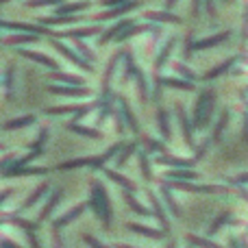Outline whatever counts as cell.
<instances>
[{
	"instance_id": "d6986e66",
	"label": "cell",
	"mask_w": 248,
	"mask_h": 248,
	"mask_svg": "<svg viewBox=\"0 0 248 248\" xmlns=\"http://www.w3.org/2000/svg\"><path fill=\"white\" fill-rule=\"evenodd\" d=\"M70 128H72L74 133H81V135L94 137V140H98V137H100V133H98V131H94V128H85V126H81L78 122H72V124H70Z\"/></svg>"
},
{
	"instance_id": "836d02e7",
	"label": "cell",
	"mask_w": 248,
	"mask_h": 248,
	"mask_svg": "<svg viewBox=\"0 0 248 248\" xmlns=\"http://www.w3.org/2000/svg\"><path fill=\"white\" fill-rule=\"evenodd\" d=\"M0 150H4V146H2V144H0Z\"/></svg>"
},
{
	"instance_id": "ffe728a7",
	"label": "cell",
	"mask_w": 248,
	"mask_h": 248,
	"mask_svg": "<svg viewBox=\"0 0 248 248\" xmlns=\"http://www.w3.org/2000/svg\"><path fill=\"white\" fill-rule=\"evenodd\" d=\"M50 4H63V0H26V7H50Z\"/></svg>"
},
{
	"instance_id": "7402d4cb",
	"label": "cell",
	"mask_w": 248,
	"mask_h": 248,
	"mask_svg": "<svg viewBox=\"0 0 248 248\" xmlns=\"http://www.w3.org/2000/svg\"><path fill=\"white\" fill-rule=\"evenodd\" d=\"M133 4H124V7H118V9H113V11H107V13H100L96 20H107V17H116V16H120V13H124L126 9H131Z\"/></svg>"
},
{
	"instance_id": "7a4b0ae2",
	"label": "cell",
	"mask_w": 248,
	"mask_h": 248,
	"mask_svg": "<svg viewBox=\"0 0 248 248\" xmlns=\"http://www.w3.org/2000/svg\"><path fill=\"white\" fill-rule=\"evenodd\" d=\"M50 44L57 48V50L61 52V55L65 57V59H70V61H72V63H77L81 70H87V72H92V70H94V65H92L90 61H87V59H83V57H78L77 52L72 50V48H68V46H65V44H61L59 39H50Z\"/></svg>"
},
{
	"instance_id": "f1b7e54d",
	"label": "cell",
	"mask_w": 248,
	"mask_h": 248,
	"mask_svg": "<svg viewBox=\"0 0 248 248\" xmlns=\"http://www.w3.org/2000/svg\"><path fill=\"white\" fill-rule=\"evenodd\" d=\"M9 196H11V189H4V192H0V202H4Z\"/></svg>"
},
{
	"instance_id": "30bf717a",
	"label": "cell",
	"mask_w": 248,
	"mask_h": 248,
	"mask_svg": "<svg viewBox=\"0 0 248 248\" xmlns=\"http://www.w3.org/2000/svg\"><path fill=\"white\" fill-rule=\"evenodd\" d=\"M46 168H9L4 170L7 176H31V174H46Z\"/></svg>"
},
{
	"instance_id": "6da1fadb",
	"label": "cell",
	"mask_w": 248,
	"mask_h": 248,
	"mask_svg": "<svg viewBox=\"0 0 248 248\" xmlns=\"http://www.w3.org/2000/svg\"><path fill=\"white\" fill-rule=\"evenodd\" d=\"M92 209L105 222V227H109V222H111V209H109L107 192H105V187L100 183L92 185Z\"/></svg>"
},
{
	"instance_id": "44dd1931",
	"label": "cell",
	"mask_w": 248,
	"mask_h": 248,
	"mask_svg": "<svg viewBox=\"0 0 248 248\" xmlns=\"http://www.w3.org/2000/svg\"><path fill=\"white\" fill-rule=\"evenodd\" d=\"M124 26H128V22H122V24H116V26H113V29H109L107 33H105L103 37L98 39V42H100V44H107L109 39L113 37V35H118V33H120V29H124Z\"/></svg>"
},
{
	"instance_id": "277c9868",
	"label": "cell",
	"mask_w": 248,
	"mask_h": 248,
	"mask_svg": "<svg viewBox=\"0 0 248 248\" xmlns=\"http://www.w3.org/2000/svg\"><path fill=\"white\" fill-rule=\"evenodd\" d=\"M94 109V103L92 105H72V107H48L46 113L48 116H63V113H74V116H85Z\"/></svg>"
},
{
	"instance_id": "d6a6232c",
	"label": "cell",
	"mask_w": 248,
	"mask_h": 248,
	"mask_svg": "<svg viewBox=\"0 0 248 248\" xmlns=\"http://www.w3.org/2000/svg\"><path fill=\"white\" fill-rule=\"evenodd\" d=\"M116 248H128V246H116Z\"/></svg>"
},
{
	"instance_id": "8992f818",
	"label": "cell",
	"mask_w": 248,
	"mask_h": 248,
	"mask_svg": "<svg viewBox=\"0 0 248 248\" xmlns=\"http://www.w3.org/2000/svg\"><path fill=\"white\" fill-rule=\"evenodd\" d=\"M52 94H59V96H90V87L85 85H50Z\"/></svg>"
},
{
	"instance_id": "4316f807",
	"label": "cell",
	"mask_w": 248,
	"mask_h": 248,
	"mask_svg": "<svg viewBox=\"0 0 248 248\" xmlns=\"http://www.w3.org/2000/svg\"><path fill=\"white\" fill-rule=\"evenodd\" d=\"M9 163H11V166H13V157H7V159H2V161H0V170H4V168H7Z\"/></svg>"
},
{
	"instance_id": "7c38bea8",
	"label": "cell",
	"mask_w": 248,
	"mask_h": 248,
	"mask_svg": "<svg viewBox=\"0 0 248 248\" xmlns=\"http://www.w3.org/2000/svg\"><path fill=\"white\" fill-rule=\"evenodd\" d=\"M61 196H63V189H55V194H52V198L44 205V209H42V214H39V220H46L48 216L52 214V209H55V205L61 201Z\"/></svg>"
},
{
	"instance_id": "4dcf8cb0",
	"label": "cell",
	"mask_w": 248,
	"mask_h": 248,
	"mask_svg": "<svg viewBox=\"0 0 248 248\" xmlns=\"http://www.w3.org/2000/svg\"><path fill=\"white\" fill-rule=\"evenodd\" d=\"M55 248H63V244H61V237L55 235Z\"/></svg>"
},
{
	"instance_id": "484cf974",
	"label": "cell",
	"mask_w": 248,
	"mask_h": 248,
	"mask_svg": "<svg viewBox=\"0 0 248 248\" xmlns=\"http://www.w3.org/2000/svg\"><path fill=\"white\" fill-rule=\"evenodd\" d=\"M0 248H20V246H17L16 242L7 240V237H2V240H0Z\"/></svg>"
},
{
	"instance_id": "5b68a950",
	"label": "cell",
	"mask_w": 248,
	"mask_h": 248,
	"mask_svg": "<svg viewBox=\"0 0 248 248\" xmlns=\"http://www.w3.org/2000/svg\"><path fill=\"white\" fill-rule=\"evenodd\" d=\"M0 26L4 29H11V31H22V33H33V35H46L48 29L37 24H24V22H2L0 20Z\"/></svg>"
},
{
	"instance_id": "9c48e42d",
	"label": "cell",
	"mask_w": 248,
	"mask_h": 248,
	"mask_svg": "<svg viewBox=\"0 0 248 248\" xmlns=\"http://www.w3.org/2000/svg\"><path fill=\"white\" fill-rule=\"evenodd\" d=\"M98 33V26H87V29H74V31H63L59 33V37H72V39H81V37H92Z\"/></svg>"
},
{
	"instance_id": "603a6c76",
	"label": "cell",
	"mask_w": 248,
	"mask_h": 248,
	"mask_svg": "<svg viewBox=\"0 0 248 248\" xmlns=\"http://www.w3.org/2000/svg\"><path fill=\"white\" fill-rule=\"evenodd\" d=\"M77 48H78V52H81V55H83V57H85V59H87V61H90V63H92V61H94V52H92V50H90V48H87V46H85V44H83V42H81V39H77Z\"/></svg>"
},
{
	"instance_id": "cb8c5ba5",
	"label": "cell",
	"mask_w": 248,
	"mask_h": 248,
	"mask_svg": "<svg viewBox=\"0 0 248 248\" xmlns=\"http://www.w3.org/2000/svg\"><path fill=\"white\" fill-rule=\"evenodd\" d=\"M107 176H109V179H113V181H116V183H120V185H124V187H128V189H131V187H133V185H131V183H128V181H126V179H124V176H120V174H118V172H113V170H107Z\"/></svg>"
},
{
	"instance_id": "e0dca14e",
	"label": "cell",
	"mask_w": 248,
	"mask_h": 248,
	"mask_svg": "<svg viewBox=\"0 0 248 248\" xmlns=\"http://www.w3.org/2000/svg\"><path fill=\"white\" fill-rule=\"evenodd\" d=\"M52 78L55 81H61V83H65V85H83V81L81 78H77V77H70V74H63V72H52Z\"/></svg>"
},
{
	"instance_id": "5bb4252c",
	"label": "cell",
	"mask_w": 248,
	"mask_h": 248,
	"mask_svg": "<svg viewBox=\"0 0 248 248\" xmlns=\"http://www.w3.org/2000/svg\"><path fill=\"white\" fill-rule=\"evenodd\" d=\"M35 122V116H24V118H16V120H9V122H4V131H13V128H24V126H29V124H33Z\"/></svg>"
},
{
	"instance_id": "4fadbf2b",
	"label": "cell",
	"mask_w": 248,
	"mask_h": 248,
	"mask_svg": "<svg viewBox=\"0 0 248 248\" xmlns=\"http://www.w3.org/2000/svg\"><path fill=\"white\" fill-rule=\"evenodd\" d=\"M31 42H37V35L24 33V35H11V37L4 39V44H9V46H20V44H31Z\"/></svg>"
},
{
	"instance_id": "f546056e",
	"label": "cell",
	"mask_w": 248,
	"mask_h": 248,
	"mask_svg": "<svg viewBox=\"0 0 248 248\" xmlns=\"http://www.w3.org/2000/svg\"><path fill=\"white\" fill-rule=\"evenodd\" d=\"M118 2H124V0H103V4H107V7H113Z\"/></svg>"
},
{
	"instance_id": "52a82bcc",
	"label": "cell",
	"mask_w": 248,
	"mask_h": 248,
	"mask_svg": "<svg viewBox=\"0 0 248 248\" xmlns=\"http://www.w3.org/2000/svg\"><path fill=\"white\" fill-rule=\"evenodd\" d=\"M20 55H22V57H26V59H31V61H37V63L46 65V68H50V70H57V61H55V59H50V57H46V55H42V52L20 50Z\"/></svg>"
},
{
	"instance_id": "ba28073f",
	"label": "cell",
	"mask_w": 248,
	"mask_h": 248,
	"mask_svg": "<svg viewBox=\"0 0 248 248\" xmlns=\"http://www.w3.org/2000/svg\"><path fill=\"white\" fill-rule=\"evenodd\" d=\"M85 9H90V2H87V0H81V2H70V4H59L57 16H72V13L85 11Z\"/></svg>"
},
{
	"instance_id": "3957f363",
	"label": "cell",
	"mask_w": 248,
	"mask_h": 248,
	"mask_svg": "<svg viewBox=\"0 0 248 248\" xmlns=\"http://www.w3.org/2000/svg\"><path fill=\"white\" fill-rule=\"evenodd\" d=\"M9 222H13L16 227H20V229H24V233H26V237H29V244L31 248H42V244H39V240H37V235H35V231H37V222H29V220H24V218H9Z\"/></svg>"
},
{
	"instance_id": "9a60e30c",
	"label": "cell",
	"mask_w": 248,
	"mask_h": 248,
	"mask_svg": "<svg viewBox=\"0 0 248 248\" xmlns=\"http://www.w3.org/2000/svg\"><path fill=\"white\" fill-rule=\"evenodd\" d=\"M72 22H78L77 16H55V17H44L42 24L46 26H57V24H72Z\"/></svg>"
},
{
	"instance_id": "1f68e13d",
	"label": "cell",
	"mask_w": 248,
	"mask_h": 248,
	"mask_svg": "<svg viewBox=\"0 0 248 248\" xmlns=\"http://www.w3.org/2000/svg\"><path fill=\"white\" fill-rule=\"evenodd\" d=\"M4 2H9V0H0V4H4Z\"/></svg>"
},
{
	"instance_id": "83f0119b",
	"label": "cell",
	"mask_w": 248,
	"mask_h": 248,
	"mask_svg": "<svg viewBox=\"0 0 248 248\" xmlns=\"http://www.w3.org/2000/svg\"><path fill=\"white\" fill-rule=\"evenodd\" d=\"M128 198V202H131V207H133V209H137V211H140V214H144V209H141V207L140 205H137V202L135 201H133V198L131 196H126Z\"/></svg>"
},
{
	"instance_id": "d4e9b609",
	"label": "cell",
	"mask_w": 248,
	"mask_h": 248,
	"mask_svg": "<svg viewBox=\"0 0 248 248\" xmlns=\"http://www.w3.org/2000/svg\"><path fill=\"white\" fill-rule=\"evenodd\" d=\"M83 242H85V244H90L92 248H107L105 244H100L98 240H94V237H92V235H85V237H83Z\"/></svg>"
},
{
	"instance_id": "ac0fdd59",
	"label": "cell",
	"mask_w": 248,
	"mask_h": 248,
	"mask_svg": "<svg viewBox=\"0 0 248 248\" xmlns=\"http://www.w3.org/2000/svg\"><path fill=\"white\" fill-rule=\"evenodd\" d=\"M13 74H16V65L9 63L7 74H4V87H7V98L13 96Z\"/></svg>"
},
{
	"instance_id": "8fae6325",
	"label": "cell",
	"mask_w": 248,
	"mask_h": 248,
	"mask_svg": "<svg viewBox=\"0 0 248 248\" xmlns=\"http://www.w3.org/2000/svg\"><path fill=\"white\" fill-rule=\"evenodd\" d=\"M85 207H87V205H77L72 211H70V214H65L63 218L55 220V229H61V227H65V224H70V222H72V220H77L78 216H81L83 211H85Z\"/></svg>"
},
{
	"instance_id": "2e32d148",
	"label": "cell",
	"mask_w": 248,
	"mask_h": 248,
	"mask_svg": "<svg viewBox=\"0 0 248 248\" xmlns=\"http://www.w3.org/2000/svg\"><path fill=\"white\" fill-rule=\"evenodd\" d=\"M46 192H48V185H46V183H42L37 189H35L33 194H31L29 198H26V202H24V209H29V207H33L35 202H37L39 198H42V194H46Z\"/></svg>"
}]
</instances>
